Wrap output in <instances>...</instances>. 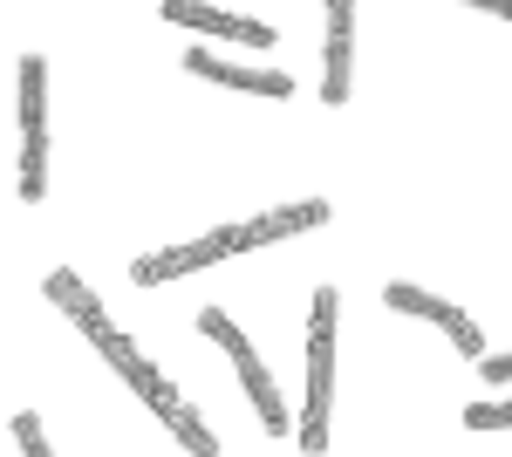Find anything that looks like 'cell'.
Here are the masks:
<instances>
[{
	"instance_id": "obj_1",
	"label": "cell",
	"mask_w": 512,
	"mask_h": 457,
	"mask_svg": "<svg viewBox=\"0 0 512 457\" xmlns=\"http://www.w3.org/2000/svg\"><path fill=\"white\" fill-rule=\"evenodd\" d=\"M335 287H315V321H308V417H301V451L321 457L328 444V403H335Z\"/></svg>"
},
{
	"instance_id": "obj_2",
	"label": "cell",
	"mask_w": 512,
	"mask_h": 457,
	"mask_svg": "<svg viewBox=\"0 0 512 457\" xmlns=\"http://www.w3.org/2000/svg\"><path fill=\"white\" fill-rule=\"evenodd\" d=\"M198 328H205L212 342H219L226 355H233V369H239V382H246V396H253L260 423H267V430H287V410H280V389H274V376L260 369V355H253V342H246V335L233 328V314H226V307H205V314H198Z\"/></svg>"
},
{
	"instance_id": "obj_3",
	"label": "cell",
	"mask_w": 512,
	"mask_h": 457,
	"mask_svg": "<svg viewBox=\"0 0 512 457\" xmlns=\"http://www.w3.org/2000/svg\"><path fill=\"white\" fill-rule=\"evenodd\" d=\"M48 69L41 55H21V198L48 191V110H41Z\"/></svg>"
},
{
	"instance_id": "obj_4",
	"label": "cell",
	"mask_w": 512,
	"mask_h": 457,
	"mask_svg": "<svg viewBox=\"0 0 512 457\" xmlns=\"http://www.w3.org/2000/svg\"><path fill=\"white\" fill-rule=\"evenodd\" d=\"M226 253H246L239 226H219V232H205V239H192V246L151 253V260L130 267V280H137V287H158V280H178V273H192V267H212V260H226Z\"/></svg>"
},
{
	"instance_id": "obj_5",
	"label": "cell",
	"mask_w": 512,
	"mask_h": 457,
	"mask_svg": "<svg viewBox=\"0 0 512 457\" xmlns=\"http://www.w3.org/2000/svg\"><path fill=\"white\" fill-rule=\"evenodd\" d=\"M383 301L396 307V314H424V321H437L451 342H458V355H485V335H478V321L465 314V307H451V301H437V294H424V287H410V280H390L383 287Z\"/></svg>"
},
{
	"instance_id": "obj_6",
	"label": "cell",
	"mask_w": 512,
	"mask_h": 457,
	"mask_svg": "<svg viewBox=\"0 0 512 457\" xmlns=\"http://www.w3.org/2000/svg\"><path fill=\"white\" fill-rule=\"evenodd\" d=\"M164 21L178 28H205V35H226V41H246V48H274L280 28H267L260 14H226V7H185V0H164Z\"/></svg>"
},
{
	"instance_id": "obj_7",
	"label": "cell",
	"mask_w": 512,
	"mask_h": 457,
	"mask_svg": "<svg viewBox=\"0 0 512 457\" xmlns=\"http://www.w3.org/2000/svg\"><path fill=\"white\" fill-rule=\"evenodd\" d=\"M41 294L62 307V314H69V321H76V328H82V335H89L96 348L117 335V328H110V314H103V301H96V294H89V287H82V280H76L69 267H55V273H48V280H41Z\"/></svg>"
},
{
	"instance_id": "obj_8",
	"label": "cell",
	"mask_w": 512,
	"mask_h": 457,
	"mask_svg": "<svg viewBox=\"0 0 512 457\" xmlns=\"http://www.w3.org/2000/svg\"><path fill=\"white\" fill-rule=\"evenodd\" d=\"M349 62H355V7H328V62H321V103H349Z\"/></svg>"
},
{
	"instance_id": "obj_9",
	"label": "cell",
	"mask_w": 512,
	"mask_h": 457,
	"mask_svg": "<svg viewBox=\"0 0 512 457\" xmlns=\"http://www.w3.org/2000/svg\"><path fill=\"white\" fill-rule=\"evenodd\" d=\"M185 69L205 76V82H219V89H246V96H294V76H274V69H233V62H219V55H205V48L185 55Z\"/></svg>"
},
{
	"instance_id": "obj_10",
	"label": "cell",
	"mask_w": 512,
	"mask_h": 457,
	"mask_svg": "<svg viewBox=\"0 0 512 457\" xmlns=\"http://www.w3.org/2000/svg\"><path fill=\"white\" fill-rule=\"evenodd\" d=\"M328 219V205L321 198H301V205H280V212H260V219H246L239 226V239H246V253L253 246H267V239H287V232H308Z\"/></svg>"
},
{
	"instance_id": "obj_11",
	"label": "cell",
	"mask_w": 512,
	"mask_h": 457,
	"mask_svg": "<svg viewBox=\"0 0 512 457\" xmlns=\"http://www.w3.org/2000/svg\"><path fill=\"white\" fill-rule=\"evenodd\" d=\"M171 437H178V444H185L192 457H219V437H212V430L198 423V410H192V403H185V410L171 417Z\"/></svg>"
},
{
	"instance_id": "obj_12",
	"label": "cell",
	"mask_w": 512,
	"mask_h": 457,
	"mask_svg": "<svg viewBox=\"0 0 512 457\" xmlns=\"http://www.w3.org/2000/svg\"><path fill=\"white\" fill-rule=\"evenodd\" d=\"M14 444H21V457H55L48 437H41V423H35V410H14Z\"/></svg>"
},
{
	"instance_id": "obj_13",
	"label": "cell",
	"mask_w": 512,
	"mask_h": 457,
	"mask_svg": "<svg viewBox=\"0 0 512 457\" xmlns=\"http://www.w3.org/2000/svg\"><path fill=\"white\" fill-rule=\"evenodd\" d=\"M512 423V403H472L465 410V430H506Z\"/></svg>"
},
{
	"instance_id": "obj_14",
	"label": "cell",
	"mask_w": 512,
	"mask_h": 457,
	"mask_svg": "<svg viewBox=\"0 0 512 457\" xmlns=\"http://www.w3.org/2000/svg\"><path fill=\"white\" fill-rule=\"evenodd\" d=\"M485 376H492V382H512V355H485Z\"/></svg>"
},
{
	"instance_id": "obj_15",
	"label": "cell",
	"mask_w": 512,
	"mask_h": 457,
	"mask_svg": "<svg viewBox=\"0 0 512 457\" xmlns=\"http://www.w3.org/2000/svg\"><path fill=\"white\" fill-rule=\"evenodd\" d=\"M485 7H492V14H506V21H512V0H485Z\"/></svg>"
}]
</instances>
